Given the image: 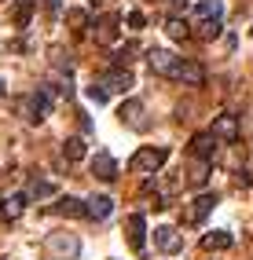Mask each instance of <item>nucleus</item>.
Returning <instances> with one entry per match:
<instances>
[{
	"label": "nucleus",
	"mask_w": 253,
	"mask_h": 260,
	"mask_svg": "<svg viewBox=\"0 0 253 260\" xmlns=\"http://www.w3.org/2000/svg\"><path fill=\"white\" fill-rule=\"evenodd\" d=\"M165 158H169V150H165V147H140V150L129 158V169L136 172V176H147V180H150L154 172H162Z\"/></svg>",
	"instance_id": "nucleus-1"
},
{
	"label": "nucleus",
	"mask_w": 253,
	"mask_h": 260,
	"mask_svg": "<svg viewBox=\"0 0 253 260\" xmlns=\"http://www.w3.org/2000/svg\"><path fill=\"white\" fill-rule=\"evenodd\" d=\"M52 103H55V92L52 88H41V92H33L19 103V114L29 121V125H41V121L52 114Z\"/></svg>",
	"instance_id": "nucleus-2"
},
{
	"label": "nucleus",
	"mask_w": 253,
	"mask_h": 260,
	"mask_svg": "<svg viewBox=\"0 0 253 260\" xmlns=\"http://www.w3.org/2000/svg\"><path fill=\"white\" fill-rule=\"evenodd\" d=\"M44 249L52 253V260H77L81 256V238L70 235V231H59L44 242Z\"/></svg>",
	"instance_id": "nucleus-3"
},
{
	"label": "nucleus",
	"mask_w": 253,
	"mask_h": 260,
	"mask_svg": "<svg viewBox=\"0 0 253 260\" xmlns=\"http://www.w3.org/2000/svg\"><path fill=\"white\" fill-rule=\"evenodd\" d=\"M88 33H92V41H96V44H103V48L117 44V37H121V26H117V15H99V19H96V26H92Z\"/></svg>",
	"instance_id": "nucleus-4"
},
{
	"label": "nucleus",
	"mask_w": 253,
	"mask_h": 260,
	"mask_svg": "<svg viewBox=\"0 0 253 260\" xmlns=\"http://www.w3.org/2000/svg\"><path fill=\"white\" fill-rule=\"evenodd\" d=\"M147 62H150V70H154V74L173 77L176 62H180V55H173V51H165V48H150V51H147Z\"/></svg>",
	"instance_id": "nucleus-5"
},
{
	"label": "nucleus",
	"mask_w": 253,
	"mask_h": 260,
	"mask_svg": "<svg viewBox=\"0 0 253 260\" xmlns=\"http://www.w3.org/2000/svg\"><path fill=\"white\" fill-rule=\"evenodd\" d=\"M125 238H129V246L136 249V253H143V246H147V220L140 213H132L125 220Z\"/></svg>",
	"instance_id": "nucleus-6"
},
{
	"label": "nucleus",
	"mask_w": 253,
	"mask_h": 260,
	"mask_svg": "<svg viewBox=\"0 0 253 260\" xmlns=\"http://www.w3.org/2000/svg\"><path fill=\"white\" fill-rule=\"evenodd\" d=\"M154 246L162 253H180L183 249V238L176 228H169V223H162V228H154Z\"/></svg>",
	"instance_id": "nucleus-7"
},
{
	"label": "nucleus",
	"mask_w": 253,
	"mask_h": 260,
	"mask_svg": "<svg viewBox=\"0 0 253 260\" xmlns=\"http://www.w3.org/2000/svg\"><path fill=\"white\" fill-rule=\"evenodd\" d=\"M92 176H96V180H103V183L117 180V161L110 158L107 150H99L96 158H92Z\"/></svg>",
	"instance_id": "nucleus-8"
},
{
	"label": "nucleus",
	"mask_w": 253,
	"mask_h": 260,
	"mask_svg": "<svg viewBox=\"0 0 253 260\" xmlns=\"http://www.w3.org/2000/svg\"><path fill=\"white\" fill-rule=\"evenodd\" d=\"M173 81H183V84H206V70H202L198 62L180 59V62H176V70H173Z\"/></svg>",
	"instance_id": "nucleus-9"
},
{
	"label": "nucleus",
	"mask_w": 253,
	"mask_h": 260,
	"mask_svg": "<svg viewBox=\"0 0 253 260\" xmlns=\"http://www.w3.org/2000/svg\"><path fill=\"white\" fill-rule=\"evenodd\" d=\"M114 213V198L107 194H92V198H84V216H92V220H107Z\"/></svg>",
	"instance_id": "nucleus-10"
},
{
	"label": "nucleus",
	"mask_w": 253,
	"mask_h": 260,
	"mask_svg": "<svg viewBox=\"0 0 253 260\" xmlns=\"http://www.w3.org/2000/svg\"><path fill=\"white\" fill-rule=\"evenodd\" d=\"M213 136H216V140L235 143V140H239V117H235V114H220L213 121Z\"/></svg>",
	"instance_id": "nucleus-11"
},
{
	"label": "nucleus",
	"mask_w": 253,
	"mask_h": 260,
	"mask_svg": "<svg viewBox=\"0 0 253 260\" xmlns=\"http://www.w3.org/2000/svg\"><path fill=\"white\" fill-rule=\"evenodd\" d=\"M99 84H103L107 92H129V88H132V74L117 66V70H110V74H107L103 81H99Z\"/></svg>",
	"instance_id": "nucleus-12"
},
{
	"label": "nucleus",
	"mask_w": 253,
	"mask_h": 260,
	"mask_svg": "<svg viewBox=\"0 0 253 260\" xmlns=\"http://www.w3.org/2000/svg\"><path fill=\"white\" fill-rule=\"evenodd\" d=\"M231 242H235V238H231V231H206L198 246L206 249V253H216V249H228Z\"/></svg>",
	"instance_id": "nucleus-13"
},
{
	"label": "nucleus",
	"mask_w": 253,
	"mask_h": 260,
	"mask_svg": "<svg viewBox=\"0 0 253 260\" xmlns=\"http://www.w3.org/2000/svg\"><path fill=\"white\" fill-rule=\"evenodd\" d=\"M213 147H216V136H213V132H198V136H191V158H209Z\"/></svg>",
	"instance_id": "nucleus-14"
},
{
	"label": "nucleus",
	"mask_w": 253,
	"mask_h": 260,
	"mask_svg": "<svg viewBox=\"0 0 253 260\" xmlns=\"http://www.w3.org/2000/svg\"><path fill=\"white\" fill-rule=\"evenodd\" d=\"M48 213H59V216H84V202L74 198V194H66V198H59Z\"/></svg>",
	"instance_id": "nucleus-15"
},
{
	"label": "nucleus",
	"mask_w": 253,
	"mask_h": 260,
	"mask_svg": "<svg viewBox=\"0 0 253 260\" xmlns=\"http://www.w3.org/2000/svg\"><path fill=\"white\" fill-rule=\"evenodd\" d=\"M84 154H88V143H84L81 136H70V140L62 143V158H66V161H81Z\"/></svg>",
	"instance_id": "nucleus-16"
},
{
	"label": "nucleus",
	"mask_w": 253,
	"mask_h": 260,
	"mask_svg": "<svg viewBox=\"0 0 253 260\" xmlns=\"http://www.w3.org/2000/svg\"><path fill=\"white\" fill-rule=\"evenodd\" d=\"M224 4L220 0H202V4H195V22H206V19H220Z\"/></svg>",
	"instance_id": "nucleus-17"
},
{
	"label": "nucleus",
	"mask_w": 253,
	"mask_h": 260,
	"mask_svg": "<svg viewBox=\"0 0 253 260\" xmlns=\"http://www.w3.org/2000/svg\"><path fill=\"white\" fill-rule=\"evenodd\" d=\"M26 190L22 194H11V198H4V220H19L22 213H26Z\"/></svg>",
	"instance_id": "nucleus-18"
},
{
	"label": "nucleus",
	"mask_w": 253,
	"mask_h": 260,
	"mask_svg": "<svg viewBox=\"0 0 253 260\" xmlns=\"http://www.w3.org/2000/svg\"><path fill=\"white\" fill-rule=\"evenodd\" d=\"M121 121L125 125H143V103H136V99H129V103H121Z\"/></svg>",
	"instance_id": "nucleus-19"
},
{
	"label": "nucleus",
	"mask_w": 253,
	"mask_h": 260,
	"mask_svg": "<svg viewBox=\"0 0 253 260\" xmlns=\"http://www.w3.org/2000/svg\"><path fill=\"white\" fill-rule=\"evenodd\" d=\"M213 209H216V198L213 194H198L195 205H191V220H206Z\"/></svg>",
	"instance_id": "nucleus-20"
},
{
	"label": "nucleus",
	"mask_w": 253,
	"mask_h": 260,
	"mask_svg": "<svg viewBox=\"0 0 253 260\" xmlns=\"http://www.w3.org/2000/svg\"><path fill=\"white\" fill-rule=\"evenodd\" d=\"M220 19H206V22H195V33H198V41H216L220 37Z\"/></svg>",
	"instance_id": "nucleus-21"
},
{
	"label": "nucleus",
	"mask_w": 253,
	"mask_h": 260,
	"mask_svg": "<svg viewBox=\"0 0 253 260\" xmlns=\"http://www.w3.org/2000/svg\"><path fill=\"white\" fill-rule=\"evenodd\" d=\"M165 33H169L173 41H187V37H191L187 22H183V19H176V15H169V19H165Z\"/></svg>",
	"instance_id": "nucleus-22"
},
{
	"label": "nucleus",
	"mask_w": 253,
	"mask_h": 260,
	"mask_svg": "<svg viewBox=\"0 0 253 260\" xmlns=\"http://www.w3.org/2000/svg\"><path fill=\"white\" fill-rule=\"evenodd\" d=\"M195 187H202L209 180V158H191V176H187Z\"/></svg>",
	"instance_id": "nucleus-23"
},
{
	"label": "nucleus",
	"mask_w": 253,
	"mask_h": 260,
	"mask_svg": "<svg viewBox=\"0 0 253 260\" xmlns=\"http://www.w3.org/2000/svg\"><path fill=\"white\" fill-rule=\"evenodd\" d=\"M55 194V183L52 180H33L29 190H26V198H52Z\"/></svg>",
	"instance_id": "nucleus-24"
},
{
	"label": "nucleus",
	"mask_w": 253,
	"mask_h": 260,
	"mask_svg": "<svg viewBox=\"0 0 253 260\" xmlns=\"http://www.w3.org/2000/svg\"><path fill=\"white\" fill-rule=\"evenodd\" d=\"M66 22H70L74 29H84V26H88V11H84V8H70V11H66Z\"/></svg>",
	"instance_id": "nucleus-25"
},
{
	"label": "nucleus",
	"mask_w": 253,
	"mask_h": 260,
	"mask_svg": "<svg viewBox=\"0 0 253 260\" xmlns=\"http://www.w3.org/2000/svg\"><path fill=\"white\" fill-rule=\"evenodd\" d=\"M29 19H33V0H26V4L15 8V22H19V26H26Z\"/></svg>",
	"instance_id": "nucleus-26"
},
{
	"label": "nucleus",
	"mask_w": 253,
	"mask_h": 260,
	"mask_svg": "<svg viewBox=\"0 0 253 260\" xmlns=\"http://www.w3.org/2000/svg\"><path fill=\"white\" fill-rule=\"evenodd\" d=\"M125 22H129V29H136V33H140V29L147 26V15H143V11H129V19H125Z\"/></svg>",
	"instance_id": "nucleus-27"
},
{
	"label": "nucleus",
	"mask_w": 253,
	"mask_h": 260,
	"mask_svg": "<svg viewBox=\"0 0 253 260\" xmlns=\"http://www.w3.org/2000/svg\"><path fill=\"white\" fill-rule=\"evenodd\" d=\"M52 59H55V66H59V70H66V74H70V59H66V51H62V48H52Z\"/></svg>",
	"instance_id": "nucleus-28"
},
{
	"label": "nucleus",
	"mask_w": 253,
	"mask_h": 260,
	"mask_svg": "<svg viewBox=\"0 0 253 260\" xmlns=\"http://www.w3.org/2000/svg\"><path fill=\"white\" fill-rule=\"evenodd\" d=\"M88 95H92L96 103H107V99H110V92L103 88V84H92V88H88Z\"/></svg>",
	"instance_id": "nucleus-29"
},
{
	"label": "nucleus",
	"mask_w": 253,
	"mask_h": 260,
	"mask_svg": "<svg viewBox=\"0 0 253 260\" xmlns=\"http://www.w3.org/2000/svg\"><path fill=\"white\" fill-rule=\"evenodd\" d=\"M235 183H239V187H249V176H246V169H239V172H235Z\"/></svg>",
	"instance_id": "nucleus-30"
},
{
	"label": "nucleus",
	"mask_w": 253,
	"mask_h": 260,
	"mask_svg": "<svg viewBox=\"0 0 253 260\" xmlns=\"http://www.w3.org/2000/svg\"><path fill=\"white\" fill-rule=\"evenodd\" d=\"M4 92H8V84H4V77H0V99H4Z\"/></svg>",
	"instance_id": "nucleus-31"
}]
</instances>
